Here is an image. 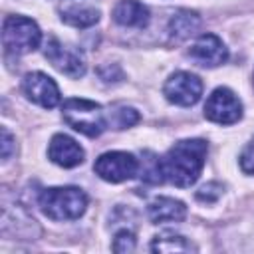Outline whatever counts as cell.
I'll return each mask as SVG.
<instances>
[{"label":"cell","mask_w":254,"mask_h":254,"mask_svg":"<svg viewBox=\"0 0 254 254\" xmlns=\"http://www.w3.org/2000/svg\"><path fill=\"white\" fill-rule=\"evenodd\" d=\"M206 149V141L202 139H183L175 143L167 151L165 159H161L165 179L177 187L194 185L204 167Z\"/></svg>","instance_id":"1"},{"label":"cell","mask_w":254,"mask_h":254,"mask_svg":"<svg viewBox=\"0 0 254 254\" xmlns=\"http://www.w3.org/2000/svg\"><path fill=\"white\" fill-rule=\"evenodd\" d=\"M62 117L71 129L87 137H97L109 127V113H105L99 103L81 97L65 99L62 105Z\"/></svg>","instance_id":"2"},{"label":"cell","mask_w":254,"mask_h":254,"mask_svg":"<svg viewBox=\"0 0 254 254\" xmlns=\"http://www.w3.org/2000/svg\"><path fill=\"white\" fill-rule=\"evenodd\" d=\"M40 208L52 220H75L87 208V196L77 187H54L40 194Z\"/></svg>","instance_id":"3"},{"label":"cell","mask_w":254,"mask_h":254,"mask_svg":"<svg viewBox=\"0 0 254 254\" xmlns=\"http://www.w3.org/2000/svg\"><path fill=\"white\" fill-rule=\"evenodd\" d=\"M42 42L38 24L26 16H8L2 26V44L8 54L22 56L34 52Z\"/></svg>","instance_id":"4"},{"label":"cell","mask_w":254,"mask_h":254,"mask_svg":"<svg viewBox=\"0 0 254 254\" xmlns=\"http://www.w3.org/2000/svg\"><path fill=\"white\" fill-rule=\"evenodd\" d=\"M93 171L107 183H123L139 173V161L131 153L111 151V153H103L95 161Z\"/></svg>","instance_id":"5"},{"label":"cell","mask_w":254,"mask_h":254,"mask_svg":"<svg viewBox=\"0 0 254 254\" xmlns=\"http://www.w3.org/2000/svg\"><path fill=\"white\" fill-rule=\"evenodd\" d=\"M204 115L214 123L230 125L242 117V103L228 87H216L206 99Z\"/></svg>","instance_id":"6"},{"label":"cell","mask_w":254,"mask_h":254,"mask_svg":"<svg viewBox=\"0 0 254 254\" xmlns=\"http://www.w3.org/2000/svg\"><path fill=\"white\" fill-rule=\"evenodd\" d=\"M163 93H165V97L171 103L189 107V105H194L200 99V95H202V81L194 73L177 71V73H173L165 81Z\"/></svg>","instance_id":"7"},{"label":"cell","mask_w":254,"mask_h":254,"mask_svg":"<svg viewBox=\"0 0 254 254\" xmlns=\"http://www.w3.org/2000/svg\"><path fill=\"white\" fill-rule=\"evenodd\" d=\"M44 56L48 58V62L62 73L69 75V77H81L85 73V60H83V54L73 50V48H67L64 46L58 38H48L46 42V50H44Z\"/></svg>","instance_id":"8"},{"label":"cell","mask_w":254,"mask_h":254,"mask_svg":"<svg viewBox=\"0 0 254 254\" xmlns=\"http://www.w3.org/2000/svg\"><path fill=\"white\" fill-rule=\"evenodd\" d=\"M22 91L30 101H34L46 109H52L60 103V89H58L56 81L42 71L28 73L22 79Z\"/></svg>","instance_id":"9"},{"label":"cell","mask_w":254,"mask_h":254,"mask_svg":"<svg viewBox=\"0 0 254 254\" xmlns=\"http://www.w3.org/2000/svg\"><path fill=\"white\" fill-rule=\"evenodd\" d=\"M189 56L202 67H216L228 60V50L218 36L202 34L189 50Z\"/></svg>","instance_id":"10"},{"label":"cell","mask_w":254,"mask_h":254,"mask_svg":"<svg viewBox=\"0 0 254 254\" xmlns=\"http://www.w3.org/2000/svg\"><path fill=\"white\" fill-rule=\"evenodd\" d=\"M60 18L73 28H89L99 20V6L95 0H62L58 6Z\"/></svg>","instance_id":"11"},{"label":"cell","mask_w":254,"mask_h":254,"mask_svg":"<svg viewBox=\"0 0 254 254\" xmlns=\"http://www.w3.org/2000/svg\"><path fill=\"white\" fill-rule=\"evenodd\" d=\"M48 157L52 159V163L64 167V169H71L83 163V149L79 147L77 141H73L67 135H54L48 147Z\"/></svg>","instance_id":"12"},{"label":"cell","mask_w":254,"mask_h":254,"mask_svg":"<svg viewBox=\"0 0 254 254\" xmlns=\"http://www.w3.org/2000/svg\"><path fill=\"white\" fill-rule=\"evenodd\" d=\"M12 230L14 236H24V238H36L40 234V228L36 224V220L20 206H16L14 210H10L8 204H4V212H2V232Z\"/></svg>","instance_id":"13"},{"label":"cell","mask_w":254,"mask_h":254,"mask_svg":"<svg viewBox=\"0 0 254 254\" xmlns=\"http://www.w3.org/2000/svg\"><path fill=\"white\" fill-rule=\"evenodd\" d=\"M149 218L151 222H181L187 216V206L185 202L171 198V196H159L153 202H149Z\"/></svg>","instance_id":"14"},{"label":"cell","mask_w":254,"mask_h":254,"mask_svg":"<svg viewBox=\"0 0 254 254\" xmlns=\"http://www.w3.org/2000/svg\"><path fill=\"white\" fill-rule=\"evenodd\" d=\"M113 20L125 28H145L149 24V10L137 0H121L113 8Z\"/></svg>","instance_id":"15"},{"label":"cell","mask_w":254,"mask_h":254,"mask_svg":"<svg viewBox=\"0 0 254 254\" xmlns=\"http://www.w3.org/2000/svg\"><path fill=\"white\" fill-rule=\"evenodd\" d=\"M200 16L192 10H179L173 14L171 22H169V38L171 42L179 44V42H185L189 40L190 36H194L198 30H200Z\"/></svg>","instance_id":"16"},{"label":"cell","mask_w":254,"mask_h":254,"mask_svg":"<svg viewBox=\"0 0 254 254\" xmlns=\"http://www.w3.org/2000/svg\"><path fill=\"white\" fill-rule=\"evenodd\" d=\"M153 252H192L194 246L179 234H161L151 244Z\"/></svg>","instance_id":"17"},{"label":"cell","mask_w":254,"mask_h":254,"mask_svg":"<svg viewBox=\"0 0 254 254\" xmlns=\"http://www.w3.org/2000/svg\"><path fill=\"white\" fill-rule=\"evenodd\" d=\"M145 157L147 159H143V163H139V175H141V179L145 183H153V185L163 183L165 181V175H163V163H161V159L157 155L149 153V151H145Z\"/></svg>","instance_id":"18"},{"label":"cell","mask_w":254,"mask_h":254,"mask_svg":"<svg viewBox=\"0 0 254 254\" xmlns=\"http://www.w3.org/2000/svg\"><path fill=\"white\" fill-rule=\"evenodd\" d=\"M139 121V113L133 107L127 105H115L113 109H109V127L113 129H125L131 127Z\"/></svg>","instance_id":"19"},{"label":"cell","mask_w":254,"mask_h":254,"mask_svg":"<svg viewBox=\"0 0 254 254\" xmlns=\"http://www.w3.org/2000/svg\"><path fill=\"white\" fill-rule=\"evenodd\" d=\"M111 248L115 252H133L135 250V232L131 228H127V226L121 228L119 232H115Z\"/></svg>","instance_id":"20"},{"label":"cell","mask_w":254,"mask_h":254,"mask_svg":"<svg viewBox=\"0 0 254 254\" xmlns=\"http://www.w3.org/2000/svg\"><path fill=\"white\" fill-rule=\"evenodd\" d=\"M220 194H222V187H220L218 183H208V185H204V187L196 192V198L202 200V202H214Z\"/></svg>","instance_id":"21"},{"label":"cell","mask_w":254,"mask_h":254,"mask_svg":"<svg viewBox=\"0 0 254 254\" xmlns=\"http://www.w3.org/2000/svg\"><path fill=\"white\" fill-rule=\"evenodd\" d=\"M0 149H2V161H8L14 153V137L6 127L0 129Z\"/></svg>","instance_id":"22"},{"label":"cell","mask_w":254,"mask_h":254,"mask_svg":"<svg viewBox=\"0 0 254 254\" xmlns=\"http://www.w3.org/2000/svg\"><path fill=\"white\" fill-rule=\"evenodd\" d=\"M240 167H242L244 173L254 175V139H252V141L246 145V149L242 151V155H240Z\"/></svg>","instance_id":"23"}]
</instances>
